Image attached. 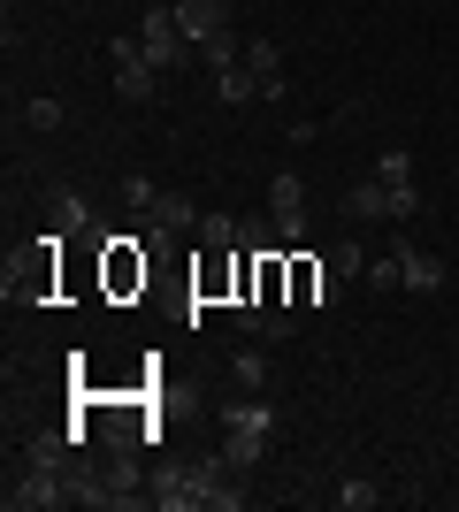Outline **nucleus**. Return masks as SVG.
Segmentation results:
<instances>
[{
	"label": "nucleus",
	"instance_id": "12",
	"mask_svg": "<svg viewBox=\"0 0 459 512\" xmlns=\"http://www.w3.org/2000/svg\"><path fill=\"white\" fill-rule=\"evenodd\" d=\"M398 268H406V291H444V260L429 245H398Z\"/></svg>",
	"mask_w": 459,
	"mask_h": 512
},
{
	"label": "nucleus",
	"instance_id": "22",
	"mask_svg": "<svg viewBox=\"0 0 459 512\" xmlns=\"http://www.w3.org/2000/svg\"><path fill=\"white\" fill-rule=\"evenodd\" d=\"M230 375H238V390H261V383H268V360L253 352V344H245L238 360H230Z\"/></svg>",
	"mask_w": 459,
	"mask_h": 512
},
{
	"label": "nucleus",
	"instance_id": "3",
	"mask_svg": "<svg viewBox=\"0 0 459 512\" xmlns=\"http://www.w3.org/2000/svg\"><path fill=\"white\" fill-rule=\"evenodd\" d=\"M268 214H276V237H284V245H299V237H306V176L299 169L268 176Z\"/></svg>",
	"mask_w": 459,
	"mask_h": 512
},
{
	"label": "nucleus",
	"instance_id": "15",
	"mask_svg": "<svg viewBox=\"0 0 459 512\" xmlns=\"http://www.w3.org/2000/svg\"><path fill=\"white\" fill-rule=\"evenodd\" d=\"M199 245L207 253H238V222L230 214H199Z\"/></svg>",
	"mask_w": 459,
	"mask_h": 512
},
{
	"label": "nucleus",
	"instance_id": "1",
	"mask_svg": "<svg viewBox=\"0 0 459 512\" xmlns=\"http://www.w3.org/2000/svg\"><path fill=\"white\" fill-rule=\"evenodd\" d=\"M138 46H146V62L161 69V77H169V69H184V62H192V54H199V46L184 39V23H176V8H169V0L138 16Z\"/></svg>",
	"mask_w": 459,
	"mask_h": 512
},
{
	"label": "nucleus",
	"instance_id": "19",
	"mask_svg": "<svg viewBox=\"0 0 459 512\" xmlns=\"http://www.w3.org/2000/svg\"><path fill=\"white\" fill-rule=\"evenodd\" d=\"M375 497H383V490H375L368 474H345V482H337V505H345V512H368Z\"/></svg>",
	"mask_w": 459,
	"mask_h": 512
},
{
	"label": "nucleus",
	"instance_id": "2",
	"mask_svg": "<svg viewBox=\"0 0 459 512\" xmlns=\"http://www.w3.org/2000/svg\"><path fill=\"white\" fill-rule=\"evenodd\" d=\"M62 505H77L69 467H23L16 482H8V512H62Z\"/></svg>",
	"mask_w": 459,
	"mask_h": 512
},
{
	"label": "nucleus",
	"instance_id": "16",
	"mask_svg": "<svg viewBox=\"0 0 459 512\" xmlns=\"http://www.w3.org/2000/svg\"><path fill=\"white\" fill-rule=\"evenodd\" d=\"M92 230V207H85V199H54V237H85Z\"/></svg>",
	"mask_w": 459,
	"mask_h": 512
},
{
	"label": "nucleus",
	"instance_id": "21",
	"mask_svg": "<svg viewBox=\"0 0 459 512\" xmlns=\"http://www.w3.org/2000/svg\"><path fill=\"white\" fill-rule=\"evenodd\" d=\"M368 283L391 299V291H406V268H398V253H383V260H368Z\"/></svg>",
	"mask_w": 459,
	"mask_h": 512
},
{
	"label": "nucleus",
	"instance_id": "24",
	"mask_svg": "<svg viewBox=\"0 0 459 512\" xmlns=\"http://www.w3.org/2000/svg\"><path fill=\"white\" fill-rule=\"evenodd\" d=\"M23 130H62V100H46V92H39V100L23 107Z\"/></svg>",
	"mask_w": 459,
	"mask_h": 512
},
{
	"label": "nucleus",
	"instance_id": "14",
	"mask_svg": "<svg viewBox=\"0 0 459 512\" xmlns=\"http://www.w3.org/2000/svg\"><path fill=\"white\" fill-rule=\"evenodd\" d=\"M276 245H284V237H276V214H268V222H261V214H245V222H238V253H276Z\"/></svg>",
	"mask_w": 459,
	"mask_h": 512
},
{
	"label": "nucleus",
	"instance_id": "5",
	"mask_svg": "<svg viewBox=\"0 0 459 512\" xmlns=\"http://www.w3.org/2000/svg\"><path fill=\"white\" fill-rule=\"evenodd\" d=\"M184 230H199V207H192L184 192H161V199L146 207V245H176Z\"/></svg>",
	"mask_w": 459,
	"mask_h": 512
},
{
	"label": "nucleus",
	"instance_id": "9",
	"mask_svg": "<svg viewBox=\"0 0 459 512\" xmlns=\"http://www.w3.org/2000/svg\"><path fill=\"white\" fill-rule=\"evenodd\" d=\"M245 69H253L261 100H284V46H276V39H253V46H245Z\"/></svg>",
	"mask_w": 459,
	"mask_h": 512
},
{
	"label": "nucleus",
	"instance_id": "11",
	"mask_svg": "<svg viewBox=\"0 0 459 512\" xmlns=\"http://www.w3.org/2000/svg\"><path fill=\"white\" fill-rule=\"evenodd\" d=\"M268 444H276V428H230V436H222V459H230V467H261L268 459Z\"/></svg>",
	"mask_w": 459,
	"mask_h": 512
},
{
	"label": "nucleus",
	"instance_id": "4",
	"mask_svg": "<svg viewBox=\"0 0 459 512\" xmlns=\"http://www.w3.org/2000/svg\"><path fill=\"white\" fill-rule=\"evenodd\" d=\"M108 54H115V92H123V100H138V107H146L153 92H161V69L146 62V46H138V39H115Z\"/></svg>",
	"mask_w": 459,
	"mask_h": 512
},
{
	"label": "nucleus",
	"instance_id": "10",
	"mask_svg": "<svg viewBox=\"0 0 459 512\" xmlns=\"http://www.w3.org/2000/svg\"><path fill=\"white\" fill-rule=\"evenodd\" d=\"M153 505H161V512H199L207 490H199V474L184 467V474H161V482H153Z\"/></svg>",
	"mask_w": 459,
	"mask_h": 512
},
{
	"label": "nucleus",
	"instance_id": "7",
	"mask_svg": "<svg viewBox=\"0 0 459 512\" xmlns=\"http://www.w3.org/2000/svg\"><path fill=\"white\" fill-rule=\"evenodd\" d=\"M337 283H345V276H337L329 260H291V291H299V306H322V314H329V306H337Z\"/></svg>",
	"mask_w": 459,
	"mask_h": 512
},
{
	"label": "nucleus",
	"instance_id": "20",
	"mask_svg": "<svg viewBox=\"0 0 459 512\" xmlns=\"http://www.w3.org/2000/svg\"><path fill=\"white\" fill-rule=\"evenodd\" d=\"M375 184H414V153H406V146H391L383 161H375Z\"/></svg>",
	"mask_w": 459,
	"mask_h": 512
},
{
	"label": "nucleus",
	"instance_id": "25",
	"mask_svg": "<svg viewBox=\"0 0 459 512\" xmlns=\"http://www.w3.org/2000/svg\"><path fill=\"white\" fill-rule=\"evenodd\" d=\"M153 199H161V184H153V176H123V207H131V214H146Z\"/></svg>",
	"mask_w": 459,
	"mask_h": 512
},
{
	"label": "nucleus",
	"instance_id": "8",
	"mask_svg": "<svg viewBox=\"0 0 459 512\" xmlns=\"http://www.w3.org/2000/svg\"><path fill=\"white\" fill-rule=\"evenodd\" d=\"M199 490H207V505H215V512H238L245 505V490H238V474L245 467H230V459H199Z\"/></svg>",
	"mask_w": 459,
	"mask_h": 512
},
{
	"label": "nucleus",
	"instance_id": "13",
	"mask_svg": "<svg viewBox=\"0 0 459 512\" xmlns=\"http://www.w3.org/2000/svg\"><path fill=\"white\" fill-rule=\"evenodd\" d=\"M215 92H222V100H230V107H245V100H261V85H253V69H245V62L215 69Z\"/></svg>",
	"mask_w": 459,
	"mask_h": 512
},
{
	"label": "nucleus",
	"instance_id": "18",
	"mask_svg": "<svg viewBox=\"0 0 459 512\" xmlns=\"http://www.w3.org/2000/svg\"><path fill=\"white\" fill-rule=\"evenodd\" d=\"M345 214H352V222H375V214H391V207H383V184H352V192H345Z\"/></svg>",
	"mask_w": 459,
	"mask_h": 512
},
{
	"label": "nucleus",
	"instance_id": "17",
	"mask_svg": "<svg viewBox=\"0 0 459 512\" xmlns=\"http://www.w3.org/2000/svg\"><path fill=\"white\" fill-rule=\"evenodd\" d=\"M329 268H337V276H368V245H360V237H337V245H329Z\"/></svg>",
	"mask_w": 459,
	"mask_h": 512
},
{
	"label": "nucleus",
	"instance_id": "23",
	"mask_svg": "<svg viewBox=\"0 0 459 512\" xmlns=\"http://www.w3.org/2000/svg\"><path fill=\"white\" fill-rule=\"evenodd\" d=\"M383 207H391V222H414V214H421V192H414V184H383Z\"/></svg>",
	"mask_w": 459,
	"mask_h": 512
},
{
	"label": "nucleus",
	"instance_id": "6",
	"mask_svg": "<svg viewBox=\"0 0 459 512\" xmlns=\"http://www.w3.org/2000/svg\"><path fill=\"white\" fill-rule=\"evenodd\" d=\"M176 23H184L192 46H215L230 39V0H176Z\"/></svg>",
	"mask_w": 459,
	"mask_h": 512
}]
</instances>
